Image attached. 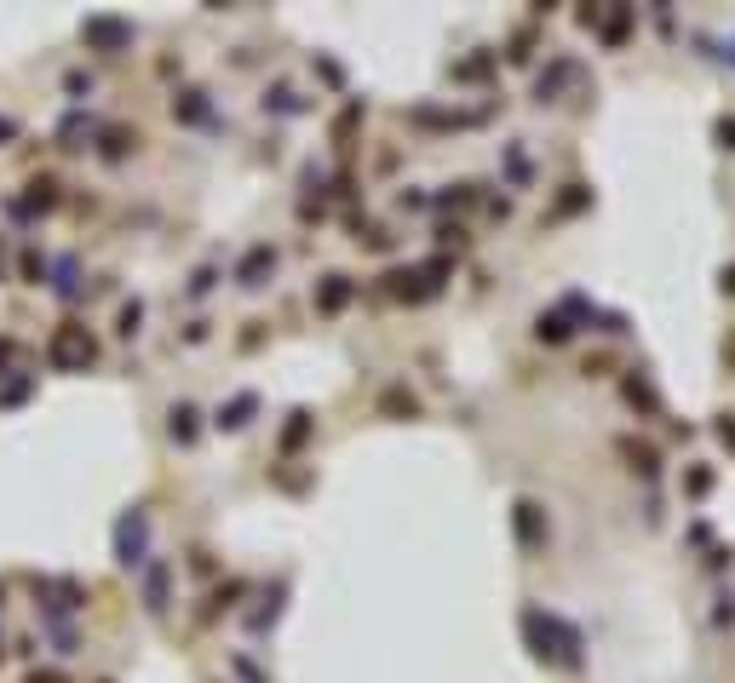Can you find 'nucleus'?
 Here are the masks:
<instances>
[{
    "label": "nucleus",
    "mask_w": 735,
    "mask_h": 683,
    "mask_svg": "<svg viewBox=\"0 0 735 683\" xmlns=\"http://www.w3.org/2000/svg\"><path fill=\"white\" fill-rule=\"evenodd\" d=\"M81 41L92 46V52H121V46H133V23H121V18H87L81 23Z\"/></svg>",
    "instance_id": "nucleus-3"
},
{
    "label": "nucleus",
    "mask_w": 735,
    "mask_h": 683,
    "mask_svg": "<svg viewBox=\"0 0 735 683\" xmlns=\"http://www.w3.org/2000/svg\"><path fill=\"white\" fill-rule=\"evenodd\" d=\"M310 437V414H293V425H288V437H281V448H299Z\"/></svg>",
    "instance_id": "nucleus-16"
},
{
    "label": "nucleus",
    "mask_w": 735,
    "mask_h": 683,
    "mask_svg": "<svg viewBox=\"0 0 735 683\" xmlns=\"http://www.w3.org/2000/svg\"><path fill=\"white\" fill-rule=\"evenodd\" d=\"M385 408H390V414H402V408H409V414H414V396H402V391H390V396H385Z\"/></svg>",
    "instance_id": "nucleus-20"
},
{
    "label": "nucleus",
    "mask_w": 735,
    "mask_h": 683,
    "mask_svg": "<svg viewBox=\"0 0 735 683\" xmlns=\"http://www.w3.org/2000/svg\"><path fill=\"white\" fill-rule=\"evenodd\" d=\"M518 534H523V546H535V540H540V505H518Z\"/></svg>",
    "instance_id": "nucleus-10"
},
{
    "label": "nucleus",
    "mask_w": 735,
    "mask_h": 683,
    "mask_svg": "<svg viewBox=\"0 0 735 683\" xmlns=\"http://www.w3.org/2000/svg\"><path fill=\"white\" fill-rule=\"evenodd\" d=\"M127 144H138L127 127H109V132H104V155H109V161H121V155H127Z\"/></svg>",
    "instance_id": "nucleus-11"
},
{
    "label": "nucleus",
    "mask_w": 735,
    "mask_h": 683,
    "mask_svg": "<svg viewBox=\"0 0 735 683\" xmlns=\"http://www.w3.org/2000/svg\"><path fill=\"white\" fill-rule=\"evenodd\" d=\"M718 138H724V144L735 150V121H718Z\"/></svg>",
    "instance_id": "nucleus-22"
},
{
    "label": "nucleus",
    "mask_w": 735,
    "mask_h": 683,
    "mask_svg": "<svg viewBox=\"0 0 735 683\" xmlns=\"http://www.w3.org/2000/svg\"><path fill=\"white\" fill-rule=\"evenodd\" d=\"M29 391H35V379H29V374H18V379H6V385H0V408H12V402H23Z\"/></svg>",
    "instance_id": "nucleus-12"
},
{
    "label": "nucleus",
    "mask_w": 735,
    "mask_h": 683,
    "mask_svg": "<svg viewBox=\"0 0 735 683\" xmlns=\"http://www.w3.org/2000/svg\"><path fill=\"white\" fill-rule=\"evenodd\" d=\"M201 110H207L201 92H179V98H173V115H184V121H201Z\"/></svg>",
    "instance_id": "nucleus-14"
},
{
    "label": "nucleus",
    "mask_w": 735,
    "mask_h": 683,
    "mask_svg": "<svg viewBox=\"0 0 735 683\" xmlns=\"http://www.w3.org/2000/svg\"><path fill=\"white\" fill-rule=\"evenodd\" d=\"M276 265V253L271 247H253V253H247V265H242V287H259V276Z\"/></svg>",
    "instance_id": "nucleus-5"
},
{
    "label": "nucleus",
    "mask_w": 735,
    "mask_h": 683,
    "mask_svg": "<svg viewBox=\"0 0 735 683\" xmlns=\"http://www.w3.org/2000/svg\"><path fill=\"white\" fill-rule=\"evenodd\" d=\"M167 419H173V437H179V442H196V408H190V402H179Z\"/></svg>",
    "instance_id": "nucleus-9"
},
{
    "label": "nucleus",
    "mask_w": 735,
    "mask_h": 683,
    "mask_svg": "<svg viewBox=\"0 0 735 683\" xmlns=\"http://www.w3.org/2000/svg\"><path fill=\"white\" fill-rule=\"evenodd\" d=\"M144 551H150V517L133 505L127 517L115 523V563L121 569H138V563H144Z\"/></svg>",
    "instance_id": "nucleus-2"
},
{
    "label": "nucleus",
    "mask_w": 735,
    "mask_h": 683,
    "mask_svg": "<svg viewBox=\"0 0 735 683\" xmlns=\"http://www.w3.org/2000/svg\"><path fill=\"white\" fill-rule=\"evenodd\" d=\"M138 322H144V305L133 299V305H121V322H115V333H121V339H133V333H138Z\"/></svg>",
    "instance_id": "nucleus-13"
},
{
    "label": "nucleus",
    "mask_w": 735,
    "mask_h": 683,
    "mask_svg": "<svg viewBox=\"0 0 735 683\" xmlns=\"http://www.w3.org/2000/svg\"><path fill=\"white\" fill-rule=\"evenodd\" d=\"M23 276H29V282H41V276H46V259H41V253H23Z\"/></svg>",
    "instance_id": "nucleus-19"
},
{
    "label": "nucleus",
    "mask_w": 735,
    "mask_h": 683,
    "mask_svg": "<svg viewBox=\"0 0 735 683\" xmlns=\"http://www.w3.org/2000/svg\"><path fill=\"white\" fill-rule=\"evenodd\" d=\"M52 201H58V184H52V178H29V201H23L18 213H29V207H52Z\"/></svg>",
    "instance_id": "nucleus-8"
},
{
    "label": "nucleus",
    "mask_w": 735,
    "mask_h": 683,
    "mask_svg": "<svg viewBox=\"0 0 735 683\" xmlns=\"http://www.w3.org/2000/svg\"><path fill=\"white\" fill-rule=\"evenodd\" d=\"M46 362L64 368V374H87V368L98 362V339H92L81 322H64V328L52 333V345H46Z\"/></svg>",
    "instance_id": "nucleus-1"
},
{
    "label": "nucleus",
    "mask_w": 735,
    "mask_h": 683,
    "mask_svg": "<svg viewBox=\"0 0 735 683\" xmlns=\"http://www.w3.org/2000/svg\"><path fill=\"white\" fill-rule=\"evenodd\" d=\"M535 333L557 345V339H569V322H563V316H540V322H535Z\"/></svg>",
    "instance_id": "nucleus-15"
},
{
    "label": "nucleus",
    "mask_w": 735,
    "mask_h": 683,
    "mask_svg": "<svg viewBox=\"0 0 735 683\" xmlns=\"http://www.w3.org/2000/svg\"><path fill=\"white\" fill-rule=\"evenodd\" d=\"M345 299H351V276H327L322 293H317V305H322V310H339Z\"/></svg>",
    "instance_id": "nucleus-6"
},
{
    "label": "nucleus",
    "mask_w": 735,
    "mask_h": 683,
    "mask_svg": "<svg viewBox=\"0 0 735 683\" xmlns=\"http://www.w3.org/2000/svg\"><path fill=\"white\" fill-rule=\"evenodd\" d=\"M144 597H150V609H167V563H155L144 574Z\"/></svg>",
    "instance_id": "nucleus-7"
},
{
    "label": "nucleus",
    "mask_w": 735,
    "mask_h": 683,
    "mask_svg": "<svg viewBox=\"0 0 735 683\" xmlns=\"http://www.w3.org/2000/svg\"><path fill=\"white\" fill-rule=\"evenodd\" d=\"M0 138H18V121H6V115H0Z\"/></svg>",
    "instance_id": "nucleus-23"
},
{
    "label": "nucleus",
    "mask_w": 735,
    "mask_h": 683,
    "mask_svg": "<svg viewBox=\"0 0 735 683\" xmlns=\"http://www.w3.org/2000/svg\"><path fill=\"white\" fill-rule=\"evenodd\" d=\"M29 683H69V678H64V672H52V666H46V672L35 666V672H29Z\"/></svg>",
    "instance_id": "nucleus-21"
},
{
    "label": "nucleus",
    "mask_w": 735,
    "mask_h": 683,
    "mask_svg": "<svg viewBox=\"0 0 735 683\" xmlns=\"http://www.w3.org/2000/svg\"><path fill=\"white\" fill-rule=\"evenodd\" d=\"M6 356H12V339H0V362H6Z\"/></svg>",
    "instance_id": "nucleus-24"
},
{
    "label": "nucleus",
    "mask_w": 735,
    "mask_h": 683,
    "mask_svg": "<svg viewBox=\"0 0 735 683\" xmlns=\"http://www.w3.org/2000/svg\"><path fill=\"white\" fill-rule=\"evenodd\" d=\"M75 276H81L75 259H64V265H58V293H64V299H75Z\"/></svg>",
    "instance_id": "nucleus-18"
},
{
    "label": "nucleus",
    "mask_w": 735,
    "mask_h": 683,
    "mask_svg": "<svg viewBox=\"0 0 735 683\" xmlns=\"http://www.w3.org/2000/svg\"><path fill=\"white\" fill-rule=\"evenodd\" d=\"M620 454L638 460V471H655V448H638V442H620Z\"/></svg>",
    "instance_id": "nucleus-17"
},
{
    "label": "nucleus",
    "mask_w": 735,
    "mask_h": 683,
    "mask_svg": "<svg viewBox=\"0 0 735 683\" xmlns=\"http://www.w3.org/2000/svg\"><path fill=\"white\" fill-rule=\"evenodd\" d=\"M247 414H253V396H236L230 408H218L213 425H218V431H242V425H247Z\"/></svg>",
    "instance_id": "nucleus-4"
}]
</instances>
